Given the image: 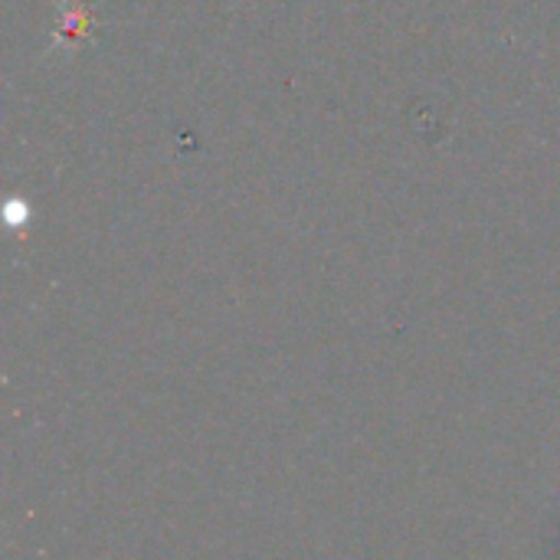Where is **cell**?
I'll return each instance as SVG.
<instances>
[{"label":"cell","mask_w":560,"mask_h":560,"mask_svg":"<svg viewBox=\"0 0 560 560\" xmlns=\"http://www.w3.org/2000/svg\"><path fill=\"white\" fill-rule=\"evenodd\" d=\"M92 30V13H89V0H66L59 7L56 26H52V43L46 49V59L52 56H66L69 49H79L82 39Z\"/></svg>","instance_id":"1"}]
</instances>
